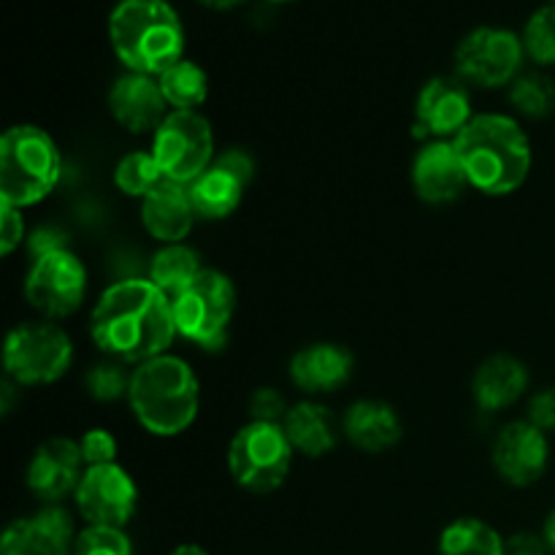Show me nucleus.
Masks as SVG:
<instances>
[{
  "mask_svg": "<svg viewBox=\"0 0 555 555\" xmlns=\"http://www.w3.org/2000/svg\"><path fill=\"white\" fill-rule=\"evenodd\" d=\"M90 331L95 345L119 361L144 363L166 356L177 336L171 298L150 280H122L103 291Z\"/></svg>",
  "mask_w": 555,
  "mask_h": 555,
  "instance_id": "nucleus-1",
  "label": "nucleus"
},
{
  "mask_svg": "<svg viewBox=\"0 0 555 555\" xmlns=\"http://www.w3.org/2000/svg\"><path fill=\"white\" fill-rule=\"evenodd\" d=\"M453 144L469 184L486 195L515 193L531 171L529 135L504 114H475Z\"/></svg>",
  "mask_w": 555,
  "mask_h": 555,
  "instance_id": "nucleus-2",
  "label": "nucleus"
},
{
  "mask_svg": "<svg viewBox=\"0 0 555 555\" xmlns=\"http://www.w3.org/2000/svg\"><path fill=\"white\" fill-rule=\"evenodd\" d=\"M108 38L130 74L163 76L184 60V27L166 0H119L108 16Z\"/></svg>",
  "mask_w": 555,
  "mask_h": 555,
  "instance_id": "nucleus-3",
  "label": "nucleus"
},
{
  "mask_svg": "<svg viewBox=\"0 0 555 555\" xmlns=\"http://www.w3.org/2000/svg\"><path fill=\"white\" fill-rule=\"evenodd\" d=\"M128 399L146 431L177 437L198 415V379L182 358L157 356L133 369Z\"/></svg>",
  "mask_w": 555,
  "mask_h": 555,
  "instance_id": "nucleus-4",
  "label": "nucleus"
},
{
  "mask_svg": "<svg viewBox=\"0 0 555 555\" xmlns=\"http://www.w3.org/2000/svg\"><path fill=\"white\" fill-rule=\"evenodd\" d=\"M63 157L47 130L16 125L0 139V198L5 206L38 204L60 182Z\"/></svg>",
  "mask_w": 555,
  "mask_h": 555,
  "instance_id": "nucleus-5",
  "label": "nucleus"
},
{
  "mask_svg": "<svg viewBox=\"0 0 555 555\" xmlns=\"http://www.w3.org/2000/svg\"><path fill=\"white\" fill-rule=\"evenodd\" d=\"M171 307L177 334L204 350H220L236 312V287L222 271L204 269L193 285L173 298Z\"/></svg>",
  "mask_w": 555,
  "mask_h": 555,
  "instance_id": "nucleus-6",
  "label": "nucleus"
},
{
  "mask_svg": "<svg viewBox=\"0 0 555 555\" xmlns=\"http://www.w3.org/2000/svg\"><path fill=\"white\" fill-rule=\"evenodd\" d=\"M293 444L276 423L249 421L228 448V469L233 480L253 493H271L291 472Z\"/></svg>",
  "mask_w": 555,
  "mask_h": 555,
  "instance_id": "nucleus-7",
  "label": "nucleus"
},
{
  "mask_svg": "<svg viewBox=\"0 0 555 555\" xmlns=\"http://www.w3.org/2000/svg\"><path fill=\"white\" fill-rule=\"evenodd\" d=\"M74 361L68 334L54 323H22L3 347L5 374L16 385L57 383Z\"/></svg>",
  "mask_w": 555,
  "mask_h": 555,
  "instance_id": "nucleus-8",
  "label": "nucleus"
},
{
  "mask_svg": "<svg viewBox=\"0 0 555 555\" xmlns=\"http://www.w3.org/2000/svg\"><path fill=\"white\" fill-rule=\"evenodd\" d=\"M163 177L171 182L190 184L215 163V135L209 119L198 112H171L155 130L152 144Z\"/></svg>",
  "mask_w": 555,
  "mask_h": 555,
  "instance_id": "nucleus-9",
  "label": "nucleus"
},
{
  "mask_svg": "<svg viewBox=\"0 0 555 555\" xmlns=\"http://www.w3.org/2000/svg\"><path fill=\"white\" fill-rule=\"evenodd\" d=\"M524 54V38L507 27H477L455 49V68L461 79L493 90L518 79Z\"/></svg>",
  "mask_w": 555,
  "mask_h": 555,
  "instance_id": "nucleus-10",
  "label": "nucleus"
},
{
  "mask_svg": "<svg viewBox=\"0 0 555 555\" xmlns=\"http://www.w3.org/2000/svg\"><path fill=\"white\" fill-rule=\"evenodd\" d=\"M87 293V271L70 249L33 260L25 280V298L43 318H68L81 307Z\"/></svg>",
  "mask_w": 555,
  "mask_h": 555,
  "instance_id": "nucleus-11",
  "label": "nucleus"
},
{
  "mask_svg": "<svg viewBox=\"0 0 555 555\" xmlns=\"http://www.w3.org/2000/svg\"><path fill=\"white\" fill-rule=\"evenodd\" d=\"M139 491L128 472L117 464L90 466L76 488V507L90 526L122 529L135 513Z\"/></svg>",
  "mask_w": 555,
  "mask_h": 555,
  "instance_id": "nucleus-12",
  "label": "nucleus"
},
{
  "mask_svg": "<svg viewBox=\"0 0 555 555\" xmlns=\"http://www.w3.org/2000/svg\"><path fill=\"white\" fill-rule=\"evenodd\" d=\"M472 98L461 79L437 76L428 81L417 95L415 106V133L431 139H450L459 135L472 122Z\"/></svg>",
  "mask_w": 555,
  "mask_h": 555,
  "instance_id": "nucleus-13",
  "label": "nucleus"
},
{
  "mask_svg": "<svg viewBox=\"0 0 555 555\" xmlns=\"http://www.w3.org/2000/svg\"><path fill=\"white\" fill-rule=\"evenodd\" d=\"M545 431L529 421H515L504 428L493 442V466L509 486H531L540 480L547 469Z\"/></svg>",
  "mask_w": 555,
  "mask_h": 555,
  "instance_id": "nucleus-14",
  "label": "nucleus"
},
{
  "mask_svg": "<svg viewBox=\"0 0 555 555\" xmlns=\"http://www.w3.org/2000/svg\"><path fill=\"white\" fill-rule=\"evenodd\" d=\"M108 108L128 133H150L168 117V101L155 76L125 74L108 92Z\"/></svg>",
  "mask_w": 555,
  "mask_h": 555,
  "instance_id": "nucleus-15",
  "label": "nucleus"
},
{
  "mask_svg": "<svg viewBox=\"0 0 555 555\" xmlns=\"http://www.w3.org/2000/svg\"><path fill=\"white\" fill-rule=\"evenodd\" d=\"M412 184L426 204H450L469 184L453 141H431L412 163Z\"/></svg>",
  "mask_w": 555,
  "mask_h": 555,
  "instance_id": "nucleus-16",
  "label": "nucleus"
},
{
  "mask_svg": "<svg viewBox=\"0 0 555 555\" xmlns=\"http://www.w3.org/2000/svg\"><path fill=\"white\" fill-rule=\"evenodd\" d=\"M74 524L60 507L14 520L0 540V555H70Z\"/></svg>",
  "mask_w": 555,
  "mask_h": 555,
  "instance_id": "nucleus-17",
  "label": "nucleus"
},
{
  "mask_svg": "<svg viewBox=\"0 0 555 555\" xmlns=\"http://www.w3.org/2000/svg\"><path fill=\"white\" fill-rule=\"evenodd\" d=\"M81 448L74 439H49L27 466V486L43 502H60L81 482Z\"/></svg>",
  "mask_w": 555,
  "mask_h": 555,
  "instance_id": "nucleus-18",
  "label": "nucleus"
},
{
  "mask_svg": "<svg viewBox=\"0 0 555 555\" xmlns=\"http://www.w3.org/2000/svg\"><path fill=\"white\" fill-rule=\"evenodd\" d=\"M195 206L190 198L188 184H179L166 179V182L157 184L144 201H141V220L144 228L157 238V242L166 244H182V238L188 236L190 228L195 222Z\"/></svg>",
  "mask_w": 555,
  "mask_h": 555,
  "instance_id": "nucleus-19",
  "label": "nucleus"
},
{
  "mask_svg": "<svg viewBox=\"0 0 555 555\" xmlns=\"http://www.w3.org/2000/svg\"><path fill=\"white\" fill-rule=\"evenodd\" d=\"M352 374V356L339 345L304 347L291 361V379L307 393L339 390Z\"/></svg>",
  "mask_w": 555,
  "mask_h": 555,
  "instance_id": "nucleus-20",
  "label": "nucleus"
},
{
  "mask_svg": "<svg viewBox=\"0 0 555 555\" xmlns=\"http://www.w3.org/2000/svg\"><path fill=\"white\" fill-rule=\"evenodd\" d=\"M526 388H529V372L513 356H491L488 361H482L475 374V383H472L477 404L488 412L513 406L526 393Z\"/></svg>",
  "mask_w": 555,
  "mask_h": 555,
  "instance_id": "nucleus-21",
  "label": "nucleus"
},
{
  "mask_svg": "<svg viewBox=\"0 0 555 555\" xmlns=\"http://www.w3.org/2000/svg\"><path fill=\"white\" fill-rule=\"evenodd\" d=\"M347 439L363 453H383L401 439V417L385 401L363 399L345 417Z\"/></svg>",
  "mask_w": 555,
  "mask_h": 555,
  "instance_id": "nucleus-22",
  "label": "nucleus"
},
{
  "mask_svg": "<svg viewBox=\"0 0 555 555\" xmlns=\"http://www.w3.org/2000/svg\"><path fill=\"white\" fill-rule=\"evenodd\" d=\"M282 428H285L293 450L309 455V459H320L336 448L334 415L314 401H301L293 410H287Z\"/></svg>",
  "mask_w": 555,
  "mask_h": 555,
  "instance_id": "nucleus-23",
  "label": "nucleus"
},
{
  "mask_svg": "<svg viewBox=\"0 0 555 555\" xmlns=\"http://www.w3.org/2000/svg\"><path fill=\"white\" fill-rule=\"evenodd\" d=\"M188 190L198 217H206V220H222V217L233 215L244 195V184L215 163L198 179H193Z\"/></svg>",
  "mask_w": 555,
  "mask_h": 555,
  "instance_id": "nucleus-24",
  "label": "nucleus"
},
{
  "mask_svg": "<svg viewBox=\"0 0 555 555\" xmlns=\"http://www.w3.org/2000/svg\"><path fill=\"white\" fill-rule=\"evenodd\" d=\"M201 271H204V266H201V258L195 249L184 247V244H166L152 258L150 282L173 301L184 287L193 285V280Z\"/></svg>",
  "mask_w": 555,
  "mask_h": 555,
  "instance_id": "nucleus-25",
  "label": "nucleus"
},
{
  "mask_svg": "<svg viewBox=\"0 0 555 555\" xmlns=\"http://www.w3.org/2000/svg\"><path fill=\"white\" fill-rule=\"evenodd\" d=\"M507 542L493 526L477 518H461L439 537V555H504Z\"/></svg>",
  "mask_w": 555,
  "mask_h": 555,
  "instance_id": "nucleus-26",
  "label": "nucleus"
},
{
  "mask_svg": "<svg viewBox=\"0 0 555 555\" xmlns=\"http://www.w3.org/2000/svg\"><path fill=\"white\" fill-rule=\"evenodd\" d=\"M157 81L173 112H195L209 95V76L193 60H179L166 74L157 76Z\"/></svg>",
  "mask_w": 555,
  "mask_h": 555,
  "instance_id": "nucleus-27",
  "label": "nucleus"
},
{
  "mask_svg": "<svg viewBox=\"0 0 555 555\" xmlns=\"http://www.w3.org/2000/svg\"><path fill=\"white\" fill-rule=\"evenodd\" d=\"M114 182L128 198L144 201L160 182H166L152 152H130L114 168Z\"/></svg>",
  "mask_w": 555,
  "mask_h": 555,
  "instance_id": "nucleus-28",
  "label": "nucleus"
},
{
  "mask_svg": "<svg viewBox=\"0 0 555 555\" xmlns=\"http://www.w3.org/2000/svg\"><path fill=\"white\" fill-rule=\"evenodd\" d=\"M509 101L520 114L542 119L555 108V85L545 74H520L509 87Z\"/></svg>",
  "mask_w": 555,
  "mask_h": 555,
  "instance_id": "nucleus-29",
  "label": "nucleus"
},
{
  "mask_svg": "<svg viewBox=\"0 0 555 555\" xmlns=\"http://www.w3.org/2000/svg\"><path fill=\"white\" fill-rule=\"evenodd\" d=\"M524 49L534 63L555 65V3L537 9L526 22Z\"/></svg>",
  "mask_w": 555,
  "mask_h": 555,
  "instance_id": "nucleus-30",
  "label": "nucleus"
},
{
  "mask_svg": "<svg viewBox=\"0 0 555 555\" xmlns=\"http://www.w3.org/2000/svg\"><path fill=\"white\" fill-rule=\"evenodd\" d=\"M74 555H133V545L122 529L90 526L76 537Z\"/></svg>",
  "mask_w": 555,
  "mask_h": 555,
  "instance_id": "nucleus-31",
  "label": "nucleus"
},
{
  "mask_svg": "<svg viewBox=\"0 0 555 555\" xmlns=\"http://www.w3.org/2000/svg\"><path fill=\"white\" fill-rule=\"evenodd\" d=\"M87 390L98 401H117L130 390V377L119 363H95L85 377Z\"/></svg>",
  "mask_w": 555,
  "mask_h": 555,
  "instance_id": "nucleus-32",
  "label": "nucleus"
},
{
  "mask_svg": "<svg viewBox=\"0 0 555 555\" xmlns=\"http://www.w3.org/2000/svg\"><path fill=\"white\" fill-rule=\"evenodd\" d=\"M79 448L87 466H106L114 464V459H117V439L108 431H103V428L87 431L85 437L79 439Z\"/></svg>",
  "mask_w": 555,
  "mask_h": 555,
  "instance_id": "nucleus-33",
  "label": "nucleus"
},
{
  "mask_svg": "<svg viewBox=\"0 0 555 555\" xmlns=\"http://www.w3.org/2000/svg\"><path fill=\"white\" fill-rule=\"evenodd\" d=\"M249 417L255 423H285L287 410H285V399H282L280 390L274 388H260L255 390L253 399H249Z\"/></svg>",
  "mask_w": 555,
  "mask_h": 555,
  "instance_id": "nucleus-34",
  "label": "nucleus"
},
{
  "mask_svg": "<svg viewBox=\"0 0 555 555\" xmlns=\"http://www.w3.org/2000/svg\"><path fill=\"white\" fill-rule=\"evenodd\" d=\"M25 236V220H22V209L16 206H5L0 211V253L11 255L22 244Z\"/></svg>",
  "mask_w": 555,
  "mask_h": 555,
  "instance_id": "nucleus-35",
  "label": "nucleus"
},
{
  "mask_svg": "<svg viewBox=\"0 0 555 555\" xmlns=\"http://www.w3.org/2000/svg\"><path fill=\"white\" fill-rule=\"evenodd\" d=\"M215 166H220L222 171H228L231 177H236L238 182L247 188L253 182V173H255V163L253 157L247 155L244 150H225L215 157Z\"/></svg>",
  "mask_w": 555,
  "mask_h": 555,
  "instance_id": "nucleus-36",
  "label": "nucleus"
},
{
  "mask_svg": "<svg viewBox=\"0 0 555 555\" xmlns=\"http://www.w3.org/2000/svg\"><path fill=\"white\" fill-rule=\"evenodd\" d=\"M529 423L540 431H555V388H545L531 399Z\"/></svg>",
  "mask_w": 555,
  "mask_h": 555,
  "instance_id": "nucleus-37",
  "label": "nucleus"
},
{
  "mask_svg": "<svg viewBox=\"0 0 555 555\" xmlns=\"http://www.w3.org/2000/svg\"><path fill=\"white\" fill-rule=\"evenodd\" d=\"M60 249H68V233L57 231V228H38L30 238V253L33 258H41V255L60 253Z\"/></svg>",
  "mask_w": 555,
  "mask_h": 555,
  "instance_id": "nucleus-38",
  "label": "nucleus"
},
{
  "mask_svg": "<svg viewBox=\"0 0 555 555\" xmlns=\"http://www.w3.org/2000/svg\"><path fill=\"white\" fill-rule=\"evenodd\" d=\"M504 555H551V545L537 534H515L507 540Z\"/></svg>",
  "mask_w": 555,
  "mask_h": 555,
  "instance_id": "nucleus-39",
  "label": "nucleus"
},
{
  "mask_svg": "<svg viewBox=\"0 0 555 555\" xmlns=\"http://www.w3.org/2000/svg\"><path fill=\"white\" fill-rule=\"evenodd\" d=\"M201 5H206V9H215V11H231L236 9L242 0H198Z\"/></svg>",
  "mask_w": 555,
  "mask_h": 555,
  "instance_id": "nucleus-40",
  "label": "nucleus"
},
{
  "mask_svg": "<svg viewBox=\"0 0 555 555\" xmlns=\"http://www.w3.org/2000/svg\"><path fill=\"white\" fill-rule=\"evenodd\" d=\"M545 540H547V545H551V551L555 553V513L547 518V524H545Z\"/></svg>",
  "mask_w": 555,
  "mask_h": 555,
  "instance_id": "nucleus-41",
  "label": "nucleus"
},
{
  "mask_svg": "<svg viewBox=\"0 0 555 555\" xmlns=\"http://www.w3.org/2000/svg\"><path fill=\"white\" fill-rule=\"evenodd\" d=\"M171 555H209V553H206L204 547H198V545H179Z\"/></svg>",
  "mask_w": 555,
  "mask_h": 555,
  "instance_id": "nucleus-42",
  "label": "nucleus"
},
{
  "mask_svg": "<svg viewBox=\"0 0 555 555\" xmlns=\"http://www.w3.org/2000/svg\"><path fill=\"white\" fill-rule=\"evenodd\" d=\"M271 3H291V0H271Z\"/></svg>",
  "mask_w": 555,
  "mask_h": 555,
  "instance_id": "nucleus-43",
  "label": "nucleus"
},
{
  "mask_svg": "<svg viewBox=\"0 0 555 555\" xmlns=\"http://www.w3.org/2000/svg\"><path fill=\"white\" fill-rule=\"evenodd\" d=\"M553 3H555V0H553Z\"/></svg>",
  "mask_w": 555,
  "mask_h": 555,
  "instance_id": "nucleus-44",
  "label": "nucleus"
}]
</instances>
